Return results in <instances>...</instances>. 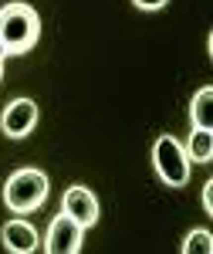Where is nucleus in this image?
Returning <instances> with one entry per match:
<instances>
[{
    "label": "nucleus",
    "instance_id": "nucleus-1",
    "mask_svg": "<svg viewBox=\"0 0 213 254\" xmlns=\"http://www.w3.org/2000/svg\"><path fill=\"white\" fill-rule=\"evenodd\" d=\"M48 190H51V183H48V173L44 170H38V166H20L3 183V207L10 214L27 217V214H34V210L44 207Z\"/></svg>",
    "mask_w": 213,
    "mask_h": 254
},
{
    "label": "nucleus",
    "instance_id": "nucleus-2",
    "mask_svg": "<svg viewBox=\"0 0 213 254\" xmlns=\"http://www.w3.org/2000/svg\"><path fill=\"white\" fill-rule=\"evenodd\" d=\"M41 38V17L31 3H3L0 7V41L7 55H27Z\"/></svg>",
    "mask_w": 213,
    "mask_h": 254
},
{
    "label": "nucleus",
    "instance_id": "nucleus-3",
    "mask_svg": "<svg viewBox=\"0 0 213 254\" xmlns=\"http://www.w3.org/2000/svg\"><path fill=\"white\" fill-rule=\"evenodd\" d=\"M190 166L193 163L176 136H159L153 142V170L169 190H183L190 183Z\"/></svg>",
    "mask_w": 213,
    "mask_h": 254
},
{
    "label": "nucleus",
    "instance_id": "nucleus-4",
    "mask_svg": "<svg viewBox=\"0 0 213 254\" xmlns=\"http://www.w3.org/2000/svg\"><path fill=\"white\" fill-rule=\"evenodd\" d=\"M41 248H44L48 254H78L81 248H85V227H81L78 220H71L68 214L51 217Z\"/></svg>",
    "mask_w": 213,
    "mask_h": 254
},
{
    "label": "nucleus",
    "instance_id": "nucleus-5",
    "mask_svg": "<svg viewBox=\"0 0 213 254\" xmlns=\"http://www.w3.org/2000/svg\"><path fill=\"white\" fill-rule=\"evenodd\" d=\"M61 214H68L71 220H78L85 231L98 224V196L85 187V183H71L64 196H61Z\"/></svg>",
    "mask_w": 213,
    "mask_h": 254
},
{
    "label": "nucleus",
    "instance_id": "nucleus-6",
    "mask_svg": "<svg viewBox=\"0 0 213 254\" xmlns=\"http://www.w3.org/2000/svg\"><path fill=\"white\" fill-rule=\"evenodd\" d=\"M38 126V105L31 98H14L3 112H0V129L7 139H27Z\"/></svg>",
    "mask_w": 213,
    "mask_h": 254
},
{
    "label": "nucleus",
    "instance_id": "nucleus-7",
    "mask_svg": "<svg viewBox=\"0 0 213 254\" xmlns=\"http://www.w3.org/2000/svg\"><path fill=\"white\" fill-rule=\"evenodd\" d=\"M0 244H3V251H10V254H34L41 248V234L31 220H24L17 214L14 220H7L0 227Z\"/></svg>",
    "mask_w": 213,
    "mask_h": 254
},
{
    "label": "nucleus",
    "instance_id": "nucleus-8",
    "mask_svg": "<svg viewBox=\"0 0 213 254\" xmlns=\"http://www.w3.org/2000/svg\"><path fill=\"white\" fill-rule=\"evenodd\" d=\"M183 149H186L190 163H210L213 159V129H196L193 126V132L186 136Z\"/></svg>",
    "mask_w": 213,
    "mask_h": 254
},
{
    "label": "nucleus",
    "instance_id": "nucleus-9",
    "mask_svg": "<svg viewBox=\"0 0 213 254\" xmlns=\"http://www.w3.org/2000/svg\"><path fill=\"white\" fill-rule=\"evenodd\" d=\"M213 92L203 85L200 92L193 95V102H190V126H196V129H213Z\"/></svg>",
    "mask_w": 213,
    "mask_h": 254
},
{
    "label": "nucleus",
    "instance_id": "nucleus-10",
    "mask_svg": "<svg viewBox=\"0 0 213 254\" xmlns=\"http://www.w3.org/2000/svg\"><path fill=\"white\" fill-rule=\"evenodd\" d=\"M179 251H183V254H210V251H213V234L207 231V227H200V231H190V234L183 237Z\"/></svg>",
    "mask_w": 213,
    "mask_h": 254
},
{
    "label": "nucleus",
    "instance_id": "nucleus-11",
    "mask_svg": "<svg viewBox=\"0 0 213 254\" xmlns=\"http://www.w3.org/2000/svg\"><path fill=\"white\" fill-rule=\"evenodd\" d=\"M169 0H132V7H139V10H146V14H156V10H162Z\"/></svg>",
    "mask_w": 213,
    "mask_h": 254
},
{
    "label": "nucleus",
    "instance_id": "nucleus-12",
    "mask_svg": "<svg viewBox=\"0 0 213 254\" xmlns=\"http://www.w3.org/2000/svg\"><path fill=\"white\" fill-rule=\"evenodd\" d=\"M203 210H207V214H213V180H207V183H203Z\"/></svg>",
    "mask_w": 213,
    "mask_h": 254
},
{
    "label": "nucleus",
    "instance_id": "nucleus-13",
    "mask_svg": "<svg viewBox=\"0 0 213 254\" xmlns=\"http://www.w3.org/2000/svg\"><path fill=\"white\" fill-rule=\"evenodd\" d=\"M0 58H7V51H3V41H0Z\"/></svg>",
    "mask_w": 213,
    "mask_h": 254
},
{
    "label": "nucleus",
    "instance_id": "nucleus-14",
    "mask_svg": "<svg viewBox=\"0 0 213 254\" xmlns=\"http://www.w3.org/2000/svg\"><path fill=\"white\" fill-rule=\"evenodd\" d=\"M0 81H3V58H0Z\"/></svg>",
    "mask_w": 213,
    "mask_h": 254
}]
</instances>
